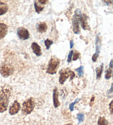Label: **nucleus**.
I'll use <instances>...</instances> for the list:
<instances>
[{"label": "nucleus", "mask_w": 113, "mask_h": 125, "mask_svg": "<svg viewBox=\"0 0 113 125\" xmlns=\"http://www.w3.org/2000/svg\"><path fill=\"white\" fill-rule=\"evenodd\" d=\"M35 106V102L33 98H30L24 102L22 106L23 113L25 115L30 114Z\"/></svg>", "instance_id": "nucleus-3"}, {"label": "nucleus", "mask_w": 113, "mask_h": 125, "mask_svg": "<svg viewBox=\"0 0 113 125\" xmlns=\"http://www.w3.org/2000/svg\"><path fill=\"white\" fill-rule=\"evenodd\" d=\"M60 63V60L55 56L51 57L49 62L46 70V73L50 74H56Z\"/></svg>", "instance_id": "nucleus-2"}, {"label": "nucleus", "mask_w": 113, "mask_h": 125, "mask_svg": "<svg viewBox=\"0 0 113 125\" xmlns=\"http://www.w3.org/2000/svg\"><path fill=\"white\" fill-rule=\"evenodd\" d=\"M76 71L78 72L79 77H82L84 74V67L83 66H80L77 69H76Z\"/></svg>", "instance_id": "nucleus-19"}, {"label": "nucleus", "mask_w": 113, "mask_h": 125, "mask_svg": "<svg viewBox=\"0 0 113 125\" xmlns=\"http://www.w3.org/2000/svg\"><path fill=\"white\" fill-rule=\"evenodd\" d=\"M87 16L86 14H81V19H80V23L81 24V27L83 30H88L90 29L87 22Z\"/></svg>", "instance_id": "nucleus-10"}, {"label": "nucleus", "mask_w": 113, "mask_h": 125, "mask_svg": "<svg viewBox=\"0 0 113 125\" xmlns=\"http://www.w3.org/2000/svg\"><path fill=\"white\" fill-rule=\"evenodd\" d=\"M17 35L21 40H25L29 38L30 34L27 29L24 27H19L17 31Z\"/></svg>", "instance_id": "nucleus-8"}, {"label": "nucleus", "mask_w": 113, "mask_h": 125, "mask_svg": "<svg viewBox=\"0 0 113 125\" xmlns=\"http://www.w3.org/2000/svg\"><path fill=\"white\" fill-rule=\"evenodd\" d=\"M69 44H70V48H72L73 45H74V42L73 40H71L70 42H69Z\"/></svg>", "instance_id": "nucleus-27"}, {"label": "nucleus", "mask_w": 113, "mask_h": 125, "mask_svg": "<svg viewBox=\"0 0 113 125\" xmlns=\"http://www.w3.org/2000/svg\"><path fill=\"white\" fill-rule=\"evenodd\" d=\"M73 59H72L73 61H76V60L78 59H79V58L80 53L79 52H77V51H75V52H73Z\"/></svg>", "instance_id": "nucleus-24"}, {"label": "nucleus", "mask_w": 113, "mask_h": 125, "mask_svg": "<svg viewBox=\"0 0 113 125\" xmlns=\"http://www.w3.org/2000/svg\"><path fill=\"white\" fill-rule=\"evenodd\" d=\"M94 96H93L90 100V104L91 103H93V102H94Z\"/></svg>", "instance_id": "nucleus-30"}, {"label": "nucleus", "mask_w": 113, "mask_h": 125, "mask_svg": "<svg viewBox=\"0 0 113 125\" xmlns=\"http://www.w3.org/2000/svg\"><path fill=\"white\" fill-rule=\"evenodd\" d=\"M109 67L111 68H113V60H111L110 63L109 64Z\"/></svg>", "instance_id": "nucleus-29"}, {"label": "nucleus", "mask_w": 113, "mask_h": 125, "mask_svg": "<svg viewBox=\"0 0 113 125\" xmlns=\"http://www.w3.org/2000/svg\"><path fill=\"white\" fill-rule=\"evenodd\" d=\"M73 51L71 50L68 53V58H67V62H68V63H70V62H71L72 57V56H73Z\"/></svg>", "instance_id": "nucleus-25"}, {"label": "nucleus", "mask_w": 113, "mask_h": 125, "mask_svg": "<svg viewBox=\"0 0 113 125\" xmlns=\"http://www.w3.org/2000/svg\"><path fill=\"white\" fill-rule=\"evenodd\" d=\"M81 10L79 9L76 10L72 19L73 31L76 34H79L80 33L79 24L80 23V19H81Z\"/></svg>", "instance_id": "nucleus-4"}, {"label": "nucleus", "mask_w": 113, "mask_h": 125, "mask_svg": "<svg viewBox=\"0 0 113 125\" xmlns=\"http://www.w3.org/2000/svg\"><path fill=\"white\" fill-rule=\"evenodd\" d=\"M53 103L54 106L55 108H57L60 105V103L58 100V92L56 87L53 90Z\"/></svg>", "instance_id": "nucleus-11"}, {"label": "nucleus", "mask_w": 113, "mask_h": 125, "mask_svg": "<svg viewBox=\"0 0 113 125\" xmlns=\"http://www.w3.org/2000/svg\"><path fill=\"white\" fill-rule=\"evenodd\" d=\"M112 72H113L112 68H111L110 67L106 71V73L105 75V78L106 79H109L110 78V77H112Z\"/></svg>", "instance_id": "nucleus-18"}, {"label": "nucleus", "mask_w": 113, "mask_h": 125, "mask_svg": "<svg viewBox=\"0 0 113 125\" xmlns=\"http://www.w3.org/2000/svg\"><path fill=\"white\" fill-rule=\"evenodd\" d=\"M12 94V88L9 85L0 86V113L6 111Z\"/></svg>", "instance_id": "nucleus-1"}, {"label": "nucleus", "mask_w": 113, "mask_h": 125, "mask_svg": "<svg viewBox=\"0 0 113 125\" xmlns=\"http://www.w3.org/2000/svg\"><path fill=\"white\" fill-rule=\"evenodd\" d=\"M79 100H80L79 99H76L75 102L71 103V104H69V110H70L71 111H73L74 110V106H75V105L76 104L77 102H79Z\"/></svg>", "instance_id": "nucleus-23"}, {"label": "nucleus", "mask_w": 113, "mask_h": 125, "mask_svg": "<svg viewBox=\"0 0 113 125\" xmlns=\"http://www.w3.org/2000/svg\"><path fill=\"white\" fill-rule=\"evenodd\" d=\"M14 67L12 64L7 63H3L0 67V73L2 76L7 78L14 72Z\"/></svg>", "instance_id": "nucleus-5"}, {"label": "nucleus", "mask_w": 113, "mask_h": 125, "mask_svg": "<svg viewBox=\"0 0 113 125\" xmlns=\"http://www.w3.org/2000/svg\"><path fill=\"white\" fill-rule=\"evenodd\" d=\"M47 1H38V2H39L40 4H45L47 2Z\"/></svg>", "instance_id": "nucleus-28"}, {"label": "nucleus", "mask_w": 113, "mask_h": 125, "mask_svg": "<svg viewBox=\"0 0 113 125\" xmlns=\"http://www.w3.org/2000/svg\"><path fill=\"white\" fill-rule=\"evenodd\" d=\"M72 72V71H71L68 68L62 69L60 71V77H59V83L61 84H63L65 81L67 80V79L71 76V73Z\"/></svg>", "instance_id": "nucleus-6"}, {"label": "nucleus", "mask_w": 113, "mask_h": 125, "mask_svg": "<svg viewBox=\"0 0 113 125\" xmlns=\"http://www.w3.org/2000/svg\"><path fill=\"white\" fill-rule=\"evenodd\" d=\"M47 29V24L45 22H40L36 24L37 31L40 33H43L46 32Z\"/></svg>", "instance_id": "nucleus-14"}, {"label": "nucleus", "mask_w": 113, "mask_h": 125, "mask_svg": "<svg viewBox=\"0 0 113 125\" xmlns=\"http://www.w3.org/2000/svg\"><path fill=\"white\" fill-rule=\"evenodd\" d=\"M84 118V115L82 113H79L77 115V119L79 120V124H81L83 121Z\"/></svg>", "instance_id": "nucleus-22"}, {"label": "nucleus", "mask_w": 113, "mask_h": 125, "mask_svg": "<svg viewBox=\"0 0 113 125\" xmlns=\"http://www.w3.org/2000/svg\"><path fill=\"white\" fill-rule=\"evenodd\" d=\"M44 43H45V46H46V49L49 50L50 49V47L51 45L53 44V42L49 39H46Z\"/></svg>", "instance_id": "nucleus-20"}, {"label": "nucleus", "mask_w": 113, "mask_h": 125, "mask_svg": "<svg viewBox=\"0 0 113 125\" xmlns=\"http://www.w3.org/2000/svg\"><path fill=\"white\" fill-rule=\"evenodd\" d=\"M66 125H72V124H67Z\"/></svg>", "instance_id": "nucleus-31"}, {"label": "nucleus", "mask_w": 113, "mask_h": 125, "mask_svg": "<svg viewBox=\"0 0 113 125\" xmlns=\"http://www.w3.org/2000/svg\"><path fill=\"white\" fill-rule=\"evenodd\" d=\"M8 32L7 25L4 23H0V40L2 39L7 35Z\"/></svg>", "instance_id": "nucleus-13"}, {"label": "nucleus", "mask_w": 113, "mask_h": 125, "mask_svg": "<svg viewBox=\"0 0 113 125\" xmlns=\"http://www.w3.org/2000/svg\"><path fill=\"white\" fill-rule=\"evenodd\" d=\"M113 100L112 102H110V104H109V110H110V113L111 114H113Z\"/></svg>", "instance_id": "nucleus-26"}, {"label": "nucleus", "mask_w": 113, "mask_h": 125, "mask_svg": "<svg viewBox=\"0 0 113 125\" xmlns=\"http://www.w3.org/2000/svg\"><path fill=\"white\" fill-rule=\"evenodd\" d=\"M98 125H110L109 122L104 117H100L98 121Z\"/></svg>", "instance_id": "nucleus-17"}, {"label": "nucleus", "mask_w": 113, "mask_h": 125, "mask_svg": "<svg viewBox=\"0 0 113 125\" xmlns=\"http://www.w3.org/2000/svg\"><path fill=\"white\" fill-rule=\"evenodd\" d=\"M32 49L35 54L37 56H40L42 55V50H41V47L36 42H33L32 44L31 45Z\"/></svg>", "instance_id": "nucleus-12"}, {"label": "nucleus", "mask_w": 113, "mask_h": 125, "mask_svg": "<svg viewBox=\"0 0 113 125\" xmlns=\"http://www.w3.org/2000/svg\"><path fill=\"white\" fill-rule=\"evenodd\" d=\"M8 7L7 4L0 2V16L5 14L8 11Z\"/></svg>", "instance_id": "nucleus-15"}, {"label": "nucleus", "mask_w": 113, "mask_h": 125, "mask_svg": "<svg viewBox=\"0 0 113 125\" xmlns=\"http://www.w3.org/2000/svg\"><path fill=\"white\" fill-rule=\"evenodd\" d=\"M34 7H35V10L36 12L38 13H39L40 12H42V10L44 9V7H41V6H38L37 5V3L35 2L34 3Z\"/></svg>", "instance_id": "nucleus-21"}, {"label": "nucleus", "mask_w": 113, "mask_h": 125, "mask_svg": "<svg viewBox=\"0 0 113 125\" xmlns=\"http://www.w3.org/2000/svg\"><path fill=\"white\" fill-rule=\"evenodd\" d=\"M101 39L99 36V34H98L95 39V53L92 56L93 62H96L98 57L99 56V53L101 52Z\"/></svg>", "instance_id": "nucleus-7"}, {"label": "nucleus", "mask_w": 113, "mask_h": 125, "mask_svg": "<svg viewBox=\"0 0 113 125\" xmlns=\"http://www.w3.org/2000/svg\"><path fill=\"white\" fill-rule=\"evenodd\" d=\"M103 71V63H102L101 66H100L96 68L95 69V72L97 74V78L99 79L101 77L102 72Z\"/></svg>", "instance_id": "nucleus-16"}, {"label": "nucleus", "mask_w": 113, "mask_h": 125, "mask_svg": "<svg viewBox=\"0 0 113 125\" xmlns=\"http://www.w3.org/2000/svg\"><path fill=\"white\" fill-rule=\"evenodd\" d=\"M20 109V104L17 100H15L10 107L9 113L11 115H14L18 113Z\"/></svg>", "instance_id": "nucleus-9"}]
</instances>
